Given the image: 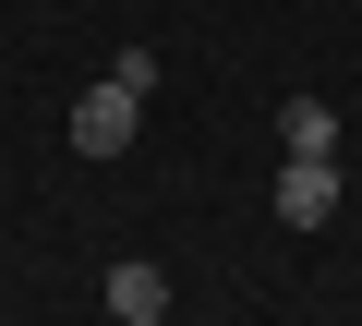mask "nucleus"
I'll return each mask as SVG.
<instances>
[{
	"instance_id": "nucleus-1",
	"label": "nucleus",
	"mask_w": 362,
	"mask_h": 326,
	"mask_svg": "<svg viewBox=\"0 0 362 326\" xmlns=\"http://www.w3.org/2000/svg\"><path fill=\"white\" fill-rule=\"evenodd\" d=\"M133 121H145V97H133V85H85V97H73V145H85V157H121V145H133Z\"/></svg>"
},
{
	"instance_id": "nucleus-2",
	"label": "nucleus",
	"mask_w": 362,
	"mask_h": 326,
	"mask_svg": "<svg viewBox=\"0 0 362 326\" xmlns=\"http://www.w3.org/2000/svg\"><path fill=\"white\" fill-rule=\"evenodd\" d=\"M278 218L290 230H326L338 218V157H290V170H278Z\"/></svg>"
},
{
	"instance_id": "nucleus-3",
	"label": "nucleus",
	"mask_w": 362,
	"mask_h": 326,
	"mask_svg": "<svg viewBox=\"0 0 362 326\" xmlns=\"http://www.w3.org/2000/svg\"><path fill=\"white\" fill-rule=\"evenodd\" d=\"M109 314H121V326H157V314H169V278H157L145 254H133V266H109Z\"/></svg>"
},
{
	"instance_id": "nucleus-4",
	"label": "nucleus",
	"mask_w": 362,
	"mask_h": 326,
	"mask_svg": "<svg viewBox=\"0 0 362 326\" xmlns=\"http://www.w3.org/2000/svg\"><path fill=\"white\" fill-rule=\"evenodd\" d=\"M278 145H290V157H338V109H326V97H290V109H278Z\"/></svg>"
}]
</instances>
